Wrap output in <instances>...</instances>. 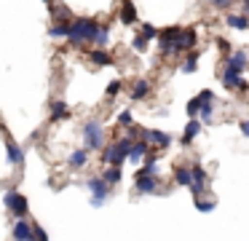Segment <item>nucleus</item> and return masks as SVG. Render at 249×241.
Listing matches in <instances>:
<instances>
[{
    "mask_svg": "<svg viewBox=\"0 0 249 241\" xmlns=\"http://www.w3.org/2000/svg\"><path fill=\"white\" fill-rule=\"evenodd\" d=\"M99 30V21L94 16H75L70 21V35H67V43L70 46H86V43H94Z\"/></svg>",
    "mask_w": 249,
    "mask_h": 241,
    "instance_id": "nucleus-1",
    "label": "nucleus"
},
{
    "mask_svg": "<svg viewBox=\"0 0 249 241\" xmlns=\"http://www.w3.org/2000/svg\"><path fill=\"white\" fill-rule=\"evenodd\" d=\"M131 145H134V139L131 137H121L118 142H110L102 148V164L105 166H124L126 155H129Z\"/></svg>",
    "mask_w": 249,
    "mask_h": 241,
    "instance_id": "nucleus-2",
    "label": "nucleus"
},
{
    "mask_svg": "<svg viewBox=\"0 0 249 241\" xmlns=\"http://www.w3.org/2000/svg\"><path fill=\"white\" fill-rule=\"evenodd\" d=\"M105 148V126L99 118H89L83 123V150L94 153V150H102Z\"/></svg>",
    "mask_w": 249,
    "mask_h": 241,
    "instance_id": "nucleus-3",
    "label": "nucleus"
},
{
    "mask_svg": "<svg viewBox=\"0 0 249 241\" xmlns=\"http://www.w3.org/2000/svg\"><path fill=\"white\" fill-rule=\"evenodd\" d=\"M3 206H6V212L17 220L30 217V201H27L24 193L17 190V187H8V190L3 193Z\"/></svg>",
    "mask_w": 249,
    "mask_h": 241,
    "instance_id": "nucleus-4",
    "label": "nucleus"
},
{
    "mask_svg": "<svg viewBox=\"0 0 249 241\" xmlns=\"http://www.w3.org/2000/svg\"><path fill=\"white\" fill-rule=\"evenodd\" d=\"M83 185H86V190L91 193L89 204H91L94 209L105 206V201H107V198H110V193H113V187H110L107 182L102 180V177H86V180H83Z\"/></svg>",
    "mask_w": 249,
    "mask_h": 241,
    "instance_id": "nucleus-5",
    "label": "nucleus"
},
{
    "mask_svg": "<svg viewBox=\"0 0 249 241\" xmlns=\"http://www.w3.org/2000/svg\"><path fill=\"white\" fill-rule=\"evenodd\" d=\"M158 190H161L158 174H142L140 169L134 171V196H153Z\"/></svg>",
    "mask_w": 249,
    "mask_h": 241,
    "instance_id": "nucleus-6",
    "label": "nucleus"
},
{
    "mask_svg": "<svg viewBox=\"0 0 249 241\" xmlns=\"http://www.w3.org/2000/svg\"><path fill=\"white\" fill-rule=\"evenodd\" d=\"M190 177H193V180H190V193H193L196 198H201V193L209 187V174H206V169L201 164H193L190 166Z\"/></svg>",
    "mask_w": 249,
    "mask_h": 241,
    "instance_id": "nucleus-7",
    "label": "nucleus"
},
{
    "mask_svg": "<svg viewBox=\"0 0 249 241\" xmlns=\"http://www.w3.org/2000/svg\"><path fill=\"white\" fill-rule=\"evenodd\" d=\"M27 239H33V217L14 220V225H11V241H27Z\"/></svg>",
    "mask_w": 249,
    "mask_h": 241,
    "instance_id": "nucleus-8",
    "label": "nucleus"
},
{
    "mask_svg": "<svg viewBox=\"0 0 249 241\" xmlns=\"http://www.w3.org/2000/svg\"><path fill=\"white\" fill-rule=\"evenodd\" d=\"M6 158H8V164H11L14 169H22L24 166V148L17 145L11 137H6Z\"/></svg>",
    "mask_w": 249,
    "mask_h": 241,
    "instance_id": "nucleus-9",
    "label": "nucleus"
},
{
    "mask_svg": "<svg viewBox=\"0 0 249 241\" xmlns=\"http://www.w3.org/2000/svg\"><path fill=\"white\" fill-rule=\"evenodd\" d=\"M196 30L193 27H182L177 35V43H174V54H182V51H190V48L196 46Z\"/></svg>",
    "mask_w": 249,
    "mask_h": 241,
    "instance_id": "nucleus-10",
    "label": "nucleus"
},
{
    "mask_svg": "<svg viewBox=\"0 0 249 241\" xmlns=\"http://www.w3.org/2000/svg\"><path fill=\"white\" fill-rule=\"evenodd\" d=\"M142 139L147 145H156V148H169L172 145V137L166 131H158V129H142Z\"/></svg>",
    "mask_w": 249,
    "mask_h": 241,
    "instance_id": "nucleus-11",
    "label": "nucleus"
},
{
    "mask_svg": "<svg viewBox=\"0 0 249 241\" xmlns=\"http://www.w3.org/2000/svg\"><path fill=\"white\" fill-rule=\"evenodd\" d=\"M247 62H249L247 51H233V56L228 59V64H225V73L228 75H241L244 67H247Z\"/></svg>",
    "mask_w": 249,
    "mask_h": 241,
    "instance_id": "nucleus-12",
    "label": "nucleus"
},
{
    "mask_svg": "<svg viewBox=\"0 0 249 241\" xmlns=\"http://www.w3.org/2000/svg\"><path fill=\"white\" fill-rule=\"evenodd\" d=\"M49 112H51V123L54 121H65V118H70V107H67V102H62V99H51V105H49Z\"/></svg>",
    "mask_w": 249,
    "mask_h": 241,
    "instance_id": "nucleus-13",
    "label": "nucleus"
},
{
    "mask_svg": "<svg viewBox=\"0 0 249 241\" xmlns=\"http://www.w3.org/2000/svg\"><path fill=\"white\" fill-rule=\"evenodd\" d=\"M89 150H83V148H78V150H72L70 155H67V166H70L72 171H78V169H83V166L89 164Z\"/></svg>",
    "mask_w": 249,
    "mask_h": 241,
    "instance_id": "nucleus-14",
    "label": "nucleus"
},
{
    "mask_svg": "<svg viewBox=\"0 0 249 241\" xmlns=\"http://www.w3.org/2000/svg\"><path fill=\"white\" fill-rule=\"evenodd\" d=\"M147 148H150V145H147L145 139H137V142L131 145L126 161H131V164H142V161H145V155H147Z\"/></svg>",
    "mask_w": 249,
    "mask_h": 241,
    "instance_id": "nucleus-15",
    "label": "nucleus"
},
{
    "mask_svg": "<svg viewBox=\"0 0 249 241\" xmlns=\"http://www.w3.org/2000/svg\"><path fill=\"white\" fill-rule=\"evenodd\" d=\"M89 59H91L94 67H110V64H113V54L105 51V48H94V51H89Z\"/></svg>",
    "mask_w": 249,
    "mask_h": 241,
    "instance_id": "nucleus-16",
    "label": "nucleus"
},
{
    "mask_svg": "<svg viewBox=\"0 0 249 241\" xmlns=\"http://www.w3.org/2000/svg\"><path fill=\"white\" fill-rule=\"evenodd\" d=\"M118 16H121V21H124V24H137V8H134V3H131V0H124V3H121V11H118Z\"/></svg>",
    "mask_w": 249,
    "mask_h": 241,
    "instance_id": "nucleus-17",
    "label": "nucleus"
},
{
    "mask_svg": "<svg viewBox=\"0 0 249 241\" xmlns=\"http://www.w3.org/2000/svg\"><path fill=\"white\" fill-rule=\"evenodd\" d=\"M198 131H201V121L198 118H190L188 126H185V131H182V145H190L196 137H198Z\"/></svg>",
    "mask_w": 249,
    "mask_h": 241,
    "instance_id": "nucleus-18",
    "label": "nucleus"
},
{
    "mask_svg": "<svg viewBox=\"0 0 249 241\" xmlns=\"http://www.w3.org/2000/svg\"><path fill=\"white\" fill-rule=\"evenodd\" d=\"M147 94H150V83H147L145 78H137L134 86H131V99L140 102V99H145Z\"/></svg>",
    "mask_w": 249,
    "mask_h": 241,
    "instance_id": "nucleus-19",
    "label": "nucleus"
},
{
    "mask_svg": "<svg viewBox=\"0 0 249 241\" xmlns=\"http://www.w3.org/2000/svg\"><path fill=\"white\" fill-rule=\"evenodd\" d=\"M99 177H102L110 187H115L121 180H124V171H121V166H107V169H105V174H99Z\"/></svg>",
    "mask_w": 249,
    "mask_h": 241,
    "instance_id": "nucleus-20",
    "label": "nucleus"
},
{
    "mask_svg": "<svg viewBox=\"0 0 249 241\" xmlns=\"http://www.w3.org/2000/svg\"><path fill=\"white\" fill-rule=\"evenodd\" d=\"M220 80H222V86H225V89H247V80H244L241 75H228V73H222Z\"/></svg>",
    "mask_w": 249,
    "mask_h": 241,
    "instance_id": "nucleus-21",
    "label": "nucleus"
},
{
    "mask_svg": "<svg viewBox=\"0 0 249 241\" xmlns=\"http://www.w3.org/2000/svg\"><path fill=\"white\" fill-rule=\"evenodd\" d=\"M49 35L51 37H65L67 40V35H70V21H51Z\"/></svg>",
    "mask_w": 249,
    "mask_h": 241,
    "instance_id": "nucleus-22",
    "label": "nucleus"
},
{
    "mask_svg": "<svg viewBox=\"0 0 249 241\" xmlns=\"http://www.w3.org/2000/svg\"><path fill=\"white\" fill-rule=\"evenodd\" d=\"M190 180H193V177H190V166H177V169H174V182H177L179 187H190Z\"/></svg>",
    "mask_w": 249,
    "mask_h": 241,
    "instance_id": "nucleus-23",
    "label": "nucleus"
},
{
    "mask_svg": "<svg viewBox=\"0 0 249 241\" xmlns=\"http://www.w3.org/2000/svg\"><path fill=\"white\" fill-rule=\"evenodd\" d=\"M107 40H110V27L107 24H99L97 37H94V48H105V46H107Z\"/></svg>",
    "mask_w": 249,
    "mask_h": 241,
    "instance_id": "nucleus-24",
    "label": "nucleus"
},
{
    "mask_svg": "<svg viewBox=\"0 0 249 241\" xmlns=\"http://www.w3.org/2000/svg\"><path fill=\"white\" fill-rule=\"evenodd\" d=\"M196 212H201V214H209V212H214V206H217V201L214 198H196Z\"/></svg>",
    "mask_w": 249,
    "mask_h": 241,
    "instance_id": "nucleus-25",
    "label": "nucleus"
},
{
    "mask_svg": "<svg viewBox=\"0 0 249 241\" xmlns=\"http://www.w3.org/2000/svg\"><path fill=\"white\" fill-rule=\"evenodd\" d=\"M198 56H201V51H190L188 54V59L182 62V73H196V67H198Z\"/></svg>",
    "mask_w": 249,
    "mask_h": 241,
    "instance_id": "nucleus-26",
    "label": "nucleus"
},
{
    "mask_svg": "<svg viewBox=\"0 0 249 241\" xmlns=\"http://www.w3.org/2000/svg\"><path fill=\"white\" fill-rule=\"evenodd\" d=\"M228 27H233V30H249V19L247 16H238V14H231L228 16Z\"/></svg>",
    "mask_w": 249,
    "mask_h": 241,
    "instance_id": "nucleus-27",
    "label": "nucleus"
},
{
    "mask_svg": "<svg viewBox=\"0 0 249 241\" xmlns=\"http://www.w3.org/2000/svg\"><path fill=\"white\" fill-rule=\"evenodd\" d=\"M115 121H118V126H126V129L134 126V115H131V110H121Z\"/></svg>",
    "mask_w": 249,
    "mask_h": 241,
    "instance_id": "nucleus-28",
    "label": "nucleus"
},
{
    "mask_svg": "<svg viewBox=\"0 0 249 241\" xmlns=\"http://www.w3.org/2000/svg\"><path fill=\"white\" fill-rule=\"evenodd\" d=\"M33 239L35 241H51L49 233H46V228H43V225H38L35 220H33Z\"/></svg>",
    "mask_w": 249,
    "mask_h": 241,
    "instance_id": "nucleus-29",
    "label": "nucleus"
},
{
    "mask_svg": "<svg viewBox=\"0 0 249 241\" xmlns=\"http://www.w3.org/2000/svg\"><path fill=\"white\" fill-rule=\"evenodd\" d=\"M140 35L145 37V40H156V37H158V30H156V27H153V24H142Z\"/></svg>",
    "mask_w": 249,
    "mask_h": 241,
    "instance_id": "nucleus-30",
    "label": "nucleus"
},
{
    "mask_svg": "<svg viewBox=\"0 0 249 241\" xmlns=\"http://www.w3.org/2000/svg\"><path fill=\"white\" fill-rule=\"evenodd\" d=\"M121 89H124L121 80H110V83H107V96H110V99H115V96L121 94Z\"/></svg>",
    "mask_w": 249,
    "mask_h": 241,
    "instance_id": "nucleus-31",
    "label": "nucleus"
},
{
    "mask_svg": "<svg viewBox=\"0 0 249 241\" xmlns=\"http://www.w3.org/2000/svg\"><path fill=\"white\" fill-rule=\"evenodd\" d=\"M198 107H201L198 96H193V99L188 102V107H185V110H188V115H190V118H196V115H198Z\"/></svg>",
    "mask_w": 249,
    "mask_h": 241,
    "instance_id": "nucleus-32",
    "label": "nucleus"
},
{
    "mask_svg": "<svg viewBox=\"0 0 249 241\" xmlns=\"http://www.w3.org/2000/svg\"><path fill=\"white\" fill-rule=\"evenodd\" d=\"M131 46H134V51H145V48H147V40H145V37H142V35H137L134 37V40H131Z\"/></svg>",
    "mask_w": 249,
    "mask_h": 241,
    "instance_id": "nucleus-33",
    "label": "nucleus"
},
{
    "mask_svg": "<svg viewBox=\"0 0 249 241\" xmlns=\"http://www.w3.org/2000/svg\"><path fill=\"white\" fill-rule=\"evenodd\" d=\"M198 115H201V121H212V102L198 107Z\"/></svg>",
    "mask_w": 249,
    "mask_h": 241,
    "instance_id": "nucleus-34",
    "label": "nucleus"
},
{
    "mask_svg": "<svg viewBox=\"0 0 249 241\" xmlns=\"http://www.w3.org/2000/svg\"><path fill=\"white\" fill-rule=\"evenodd\" d=\"M198 102H201V105H209V102H214V94H212L209 89H204V91L198 94Z\"/></svg>",
    "mask_w": 249,
    "mask_h": 241,
    "instance_id": "nucleus-35",
    "label": "nucleus"
},
{
    "mask_svg": "<svg viewBox=\"0 0 249 241\" xmlns=\"http://www.w3.org/2000/svg\"><path fill=\"white\" fill-rule=\"evenodd\" d=\"M212 5H217V8H225V5H231V0H209Z\"/></svg>",
    "mask_w": 249,
    "mask_h": 241,
    "instance_id": "nucleus-36",
    "label": "nucleus"
},
{
    "mask_svg": "<svg viewBox=\"0 0 249 241\" xmlns=\"http://www.w3.org/2000/svg\"><path fill=\"white\" fill-rule=\"evenodd\" d=\"M238 126H241V134H244V137L249 139V121H241V123H238Z\"/></svg>",
    "mask_w": 249,
    "mask_h": 241,
    "instance_id": "nucleus-37",
    "label": "nucleus"
},
{
    "mask_svg": "<svg viewBox=\"0 0 249 241\" xmlns=\"http://www.w3.org/2000/svg\"><path fill=\"white\" fill-rule=\"evenodd\" d=\"M27 241H35V239H27Z\"/></svg>",
    "mask_w": 249,
    "mask_h": 241,
    "instance_id": "nucleus-38",
    "label": "nucleus"
}]
</instances>
